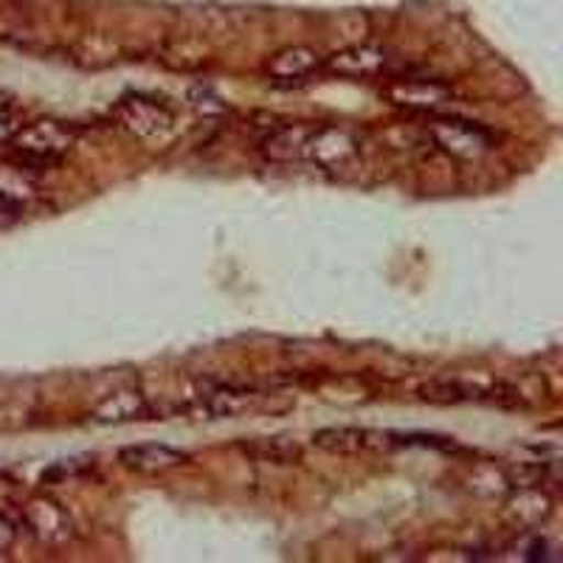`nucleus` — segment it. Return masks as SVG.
Wrapping results in <instances>:
<instances>
[{"label":"nucleus","mask_w":563,"mask_h":563,"mask_svg":"<svg viewBox=\"0 0 563 563\" xmlns=\"http://www.w3.org/2000/svg\"><path fill=\"white\" fill-rule=\"evenodd\" d=\"M153 411V404L139 389H119L90 409V422H97V426H122V422L147 420Z\"/></svg>","instance_id":"9"},{"label":"nucleus","mask_w":563,"mask_h":563,"mask_svg":"<svg viewBox=\"0 0 563 563\" xmlns=\"http://www.w3.org/2000/svg\"><path fill=\"white\" fill-rule=\"evenodd\" d=\"M386 63H389V54L380 45H350L344 52L333 54L327 59V68L339 74V77H352V79H369L384 74Z\"/></svg>","instance_id":"11"},{"label":"nucleus","mask_w":563,"mask_h":563,"mask_svg":"<svg viewBox=\"0 0 563 563\" xmlns=\"http://www.w3.org/2000/svg\"><path fill=\"white\" fill-rule=\"evenodd\" d=\"M29 422V411L23 409H0V431L20 429Z\"/></svg>","instance_id":"15"},{"label":"nucleus","mask_w":563,"mask_h":563,"mask_svg":"<svg viewBox=\"0 0 563 563\" xmlns=\"http://www.w3.org/2000/svg\"><path fill=\"white\" fill-rule=\"evenodd\" d=\"M310 124H285V128L274 130L268 139L263 141L265 158L276 161V164H290V161L301 158V144L308 135Z\"/></svg>","instance_id":"14"},{"label":"nucleus","mask_w":563,"mask_h":563,"mask_svg":"<svg viewBox=\"0 0 563 563\" xmlns=\"http://www.w3.org/2000/svg\"><path fill=\"white\" fill-rule=\"evenodd\" d=\"M14 538H18V530H14L12 521L0 512V552H7L9 547L14 544Z\"/></svg>","instance_id":"16"},{"label":"nucleus","mask_w":563,"mask_h":563,"mask_svg":"<svg viewBox=\"0 0 563 563\" xmlns=\"http://www.w3.org/2000/svg\"><path fill=\"white\" fill-rule=\"evenodd\" d=\"M429 135L442 153L460 161H479L496 147L493 130H487L485 124L465 122V119H434L429 124Z\"/></svg>","instance_id":"4"},{"label":"nucleus","mask_w":563,"mask_h":563,"mask_svg":"<svg viewBox=\"0 0 563 563\" xmlns=\"http://www.w3.org/2000/svg\"><path fill=\"white\" fill-rule=\"evenodd\" d=\"M115 119L122 122L124 130L141 135V139H153V135L167 133L173 128V113L155 99L141 97V93H130L115 104Z\"/></svg>","instance_id":"5"},{"label":"nucleus","mask_w":563,"mask_h":563,"mask_svg":"<svg viewBox=\"0 0 563 563\" xmlns=\"http://www.w3.org/2000/svg\"><path fill=\"white\" fill-rule=\"evenodd\" d=\"M119 462L122 467L133 471V474H164L189 462V454L164 445V442H139V445H128L119 451Z\"/></svg>","instance_id":"8"},{"label":"nucleus","mask_w":563,"mask_h":563,"mask_svg":"<svg viewBox=\"0 0 563 563\" xmlns=\"http://www.w3.org/2000/svg\"><path fill=\"white\" fill-rule=\"evenodd\" d=\"M23 519L43 544H68L74 538V521L68 510L54 499H32L23 507Z\"/></svg>","instance_id":"6"},{"label":"nucleus","mask_w":563,"mask_h":563,"mask_svg":"<svg viewBox=\"0 0 563 563\" xmlns=\"http://www.w3.org/2000/svg\"><path fill=\"white\" fill-rule=\"evenodd\" d=\"M547 550H550V544H547L544 538H541V541H536V544L530 547V555L527 558H530V561H547V558H550L547 555Z\"/></svg>","instance_id":"18"},{"label":"nucleus","mask_w":563,"mask_h":563,"mask_svg":"<svg viewBox=\"0 0 563 563\" xmlns=\"http://www.w3.org/2000/svg\"><path fill=\"white\" fill-rule=\"evenodd\" d=\"M240 451L249 460L265 462V465H294L301 460V445L288 437H260V440L240 442Z\"/></svg>","instance_id":"13"},{"label":"nucleus","mask_w":563,"mask_h":563,"mask_svg":"<svg viewBox=\"0 0 563 563\" xmlns=\"http://www.w3.org/2000/svg\"><path fill=\"white\" fill-rule=\"evenodd\" d=\"M263 397L254 386H238V384H218L206 391L203 409L211 417H238L249 409H260Z\"/></svg>","instance_id":"12"},{"label":"nucleus","mask_w":563,"mask_h":563,"mask_svg":"<svg viewBox=\"0 0 563 563\" xmlns=\"http://www.w3.org/2000/svg\"><path fill=\"white\" fill-rule=\"evenodd\" d=\"M386 99L400 104V108L437 110L454 99V90L440 79H395L386 88Z\"/></svg>","instance_id":"7"},{"label":"nucleus","mask_w":563,"mask_h":563,"mask_svg":"<svg viewBox=\"0 0 563 563\" xmlns=\"http://www.w3.org/2000/svg\"><path fill=\"white\" fill-rule=\"evenodd\" d=\"M20 130V124L14 122V115L9 113V110L0 108V141H7V139H14V133Z\"/></svg>","instance_id":"17"},{"label":"nucleus","mask_w":563,"mask_h":563,"mask_svg":"<svg viewBox=\"0 0 563 563\" xmlns=\"http://www.w3.org/2000/svg\"><path fill=\"white\" fill-rule=\"evenodd\" d=\"M77 141V128L57 122V119H43L29 128H20L14 133V153H18L20 167L29 173H40L54 164H59L68 147Z\"/></svg>","instance_id":"1"},{"label":"nucleus","mask_w":563,"mask_h":563,"mask_svg":"<svg viewBox=\"0 0 563 563\" xmlns=\"http://www.w3.org/2000/svg\"><path fill=\"white\" fill-rule=\"evenodd\" d=\"M321 54L316 48H308V45H288V48H282L276 52L274 57L268 59V77L271 82L276 85H294V82H305L310 74L321 68Z\"/></svg>","instance_id":"10"},{"label":"nucleus","mask_w":563,"mask_h":563,"mask_svg":"<svg viewBox=\"0 0 563 563\" xmlns=\"http://www.w3.org/2000/svg\"><path fill=\"white\" fill-rule=\"evenodd\" d=\"M361 155L358 139L344 128H313L310 124L305 144H301V158L308 164H316L327 173H341L352 167Z\"/></svg>","instance_id":"3"},{"label":"nucleus","mask_w":563,"mask_h":563,"mask_svg":"<svg viewBox=\"0 0 563 563\" xmlns=\"http://www.w3.org/2000/svg\"><path fill=\"white\" fill-rule=\"evenodd\" d=\"M316 449L339 456L358 454H389L395 449H404V434L378 429H355V426H339V429L313 431Z\"/></svg>","instance_id":"2"}]
</instances>
